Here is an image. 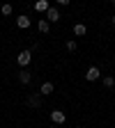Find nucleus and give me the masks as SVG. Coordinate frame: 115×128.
<instances>
[{
  "label": "nucleus",
  "instance_id": "f257e3e1",
  "mask_svg": "<svg viewBox=\"0 0 115 128\" xmlns=\"http://www.w3.org/2000/svg\"><path fill=\"white\" fill-rule=\"evenodd\" d=\"M51 121H53L55 126H60V124L67 121V114H64L62 110H53V112H51Z\"/></svg>",
  "mask_w": 115,
  "mask_h": 128
},
{
  "label": "nucleus",
  "instance_id": "f03ea898",
  "mask_svg": "<svg viewBox=\"0 0 115 128\" xmlns=\"http://www.w3.org/2000/svg\"><path fill=\"white\" fill-rule=\"evenodd\" d=\"M30 60H32V53L30 50H21L19 53V66H28Z\"/></svg>",
  "mask_w": 115,
  "mask_h": 128
},
{
  "label": "nucleus",
  "instance_id": "7ed1b4c3",
  "mask_svg": "<svg viewBox=\"0 0 115 128\" xmlns=\"http://www.w3.org/2000/svg\"><path fill=\"white\" fill-rule=\"evenodd\" d=\"M46 21H48V23L60 21V12H58L55 7H48V12H46Z\"/></svg>",
  "mask_w": 115,
  "mask_h": 128
},
{
  "label": "nucleus",
  "instance_id": "20e7f679",
  "mask_svg": "<svg viewBox=\"0 0 115 128\" xmlns=\"http://www.w3.org/2000/svg\"><path fill=\"white\" fill-rule=\"evenodd\" d=\"M99 76H101V71L97 69V66H90V69L85 71V80H90V82H92V80H97Z\"/></svg>",
  "mask_w": 115,
  "mask_h": 128
},
{
  "label": "nucleus",
  "instance_id": "39448f33",
  "mask_svg": "<svg viewBox=\"0 0 115 128\" xmlns=\"http://www.w3.org/2000/svg\"><path fill=\"white\" fill-rule=\"evenodd\" d=\"M48 7H51V5H48V0H37V2H35V9L37 12H48Z\"/></svg>",
  "mask_w": 115,
  "mask_h": 128
},
{
  "label": "nucleus",
  "instance_id": "423d86ee",
  "mask_svg": "<svg viewBox=\"0 0 115 128\" xmlns=\"http://www.w3.org/2000/svg\"><path fill=\"white\" fill-rule=\"evenodd\" d=\"M48 28H51V25H48V21H46V18H42V21L37 23V30L42 32V34H48Z\"/></svg>",
  "mask_w": 115,
  "mask_h": 128
},
{
  "label": "nucleus",
  "instance_id": "0eeeda50",
  "mask_svg": "<svg viewBox=\"0 0 115 128\" xmlns=\"http://www.w3.org/2000/svg\"><path fill=\"white\" fill-rule=\"evenodd\" d=\"M16 25H19V28H30V18H28V16H19V18H16Z\"/></svg>",
  "mask_w": 115,
  "mask_h": 128
},
{
  "label": "nucleus",
  "instance_id": "6e6552de",
  "mask_svg": "<svg viewBox=\"0 0 115 128\" xmlns=\"http://www.w3.org/2000/svg\"><path fill=\"white\" fill-rule=\"evenodd\" d=\"M39 94H44V96L53 94V82H44V85H42V89H39Z\"/></svg>",
  "mask_w": 115,
  "mask_h": 128
},
{
  "label": "nucleus",
  "instance_id": "1a4fd4ad",
  "mask_svg": "<svg viewBox=\"0 0 115 128\" xmlns=\"http://www.w3.org/2000/svg\"><path fill=\"white\" fill-rule=\"evenodd\" d=\"M19 80H21V85H28L30 80H32V76H30V71H21L19 73Z\"/></svg>",
  "mask_w": 115,
  "mask_h": 128
},
{
  "label": "nucleus",
  "instance_id": "9d476101",
  "mask_svg": "<svg viewBox=\"0 0 115 128\" xmlns=\"http://www.w3.org/2000/svg\"><path fill=\"white\" fill-rule=\"evenodd\" d=\"M28 103H30L32 108H39V105H42V98H39V96H37V94H32V96H30V98H28Z\"/></svg>",
  "mask_w": 115,
  "mask_h": 128
},
{
  "label": "nucleus",
  "instance_id": "9b49d317",
  "mask_svg": "<svg viewBox=\"0 0 115 128\" xmlns=\"http://www.w3.org/2000/svg\"><path fill=\"white\" fill-rule=\"evenodd\" d=\"M85 32H88V30H85V25H83V23H78V25H74V34H78V37H83Z\"/></svg>",
  "mask_w": 115,
  "mask_h": 128
},
{
  "label": "nucleus",
  "instance_id": "f8f14e48",
  "mask_svg": "<svg viewBox=\"0 0 115 128\" xmlns=\"http://www.w3.org/2000/svg\"><path fill=\"white\" fill-rule=\"evenodd\" d=\"M0 12H3V16H9V14H12V5H9V2H5L3 7H0Z\"/></svg>",
  "mask_w": 115,
  "mask_h": 128
},
{
  "label": "nucleus",
  "instance_id": "ddd939ff",
  "mask_svg": "<svg viewBox=\"0 0 115 128\" xmlns=\"http://www.w3.org/2000/svg\"><path fill=\"white\" fill-rule=\"evenodd\" d=\"M104 85H106V87H113V85H115V78H113V76H106V78H104Z\"/></svg>",
  "mask_w": 115,
  "mask_h": 128
},
{
  "label": "nucleus",
  "instance_id": "4468645a",
  "mask_svg": "<svg viewBox=\"0 0 115 128\" xmlns=\"http://www.w3.org/2000/svg\"><path fill=\"white\" fill-rule=\"evenodd\" d=\"M67 48L69 50H76V41H67Z\"/></svg>",
  "mask_w": 115,
  "mask_h": 128
},
{
  "label": "nucleus",
  "instance_id": "2eb2a0df",
  "mask_svg": "<svg viewBox=\"0 0 115 128\" xmlns=\"http://www.w3.org/2000/svg\"><path fill=\"white\" fill-rule=\"evenodd\" d=\"M58 5H69V0H55Z\"/></svg>",
  "mask_w": 115,
  "mask_h": 128
},
{
  "label": "nucleus",
  "instance_id": "dca6fc26",
  "mask_svg": "<svg viewBox=\"0 0 115 128\" xmlns=\"http://www.w3.org/2000/svg\"><path fill=\"white\" fill-rule=\"evenodd\" d=\"M113 7H115V0H113Z\"/></svg>",
  "mask_w": 115,
  "mask_h": 128
},
{
  "label": "nucleus",
  "instance_id": "f3484780",
  "mask_svg": "<svg viewBox=\"0 0 115 128\" xmlns=\"http://www.w3.org/2000/svg\"><path fill=\"white\" fill-rule=\"evenodd\" d=\"M113 23H115V16H113Z\"/></svg>",
  "mask_w": 115,
  "mask_h": 128
},
{
  "label": "nucleus",
  "instance_id": "a211bd4d",
  "mask_svg": "<svg viewBox=\"0 0 115 128\" xmlns=\"http://www.w3.org/2000/svg\"><path fill=\"white\" fill-rule=\"evenodd\" d=\"M51 128H55V124H53V126H51Z\"/></svg>",
  "mask_w": 115,
  "mask_h": 128
}]
</instances>
